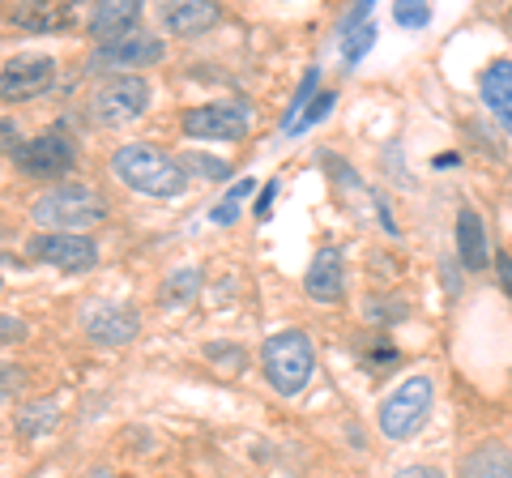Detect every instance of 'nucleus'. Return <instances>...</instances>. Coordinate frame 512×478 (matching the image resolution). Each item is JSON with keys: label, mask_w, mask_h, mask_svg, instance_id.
<instances>
[{"label": "nucleus", "mask_w": 512, "mask_h": 478, "mask_svg": "<svg viewBox=\"0 0 512 478\" xmlns=\"http://www.w3.org/2000/svg\"><path fill=\"white\" fill-rule=\"evenodd\" d=\"M111 171L141 197H180L188 188V171L180 158H171L154 146H124L111 154Z\"/></svg>", "instance_id": "obj_1"}, {"label": "nucleus", "mask_w": 512, "mask_h": 478, "mask_svg": "<svg viewBox=\"0 0 512 478\" xmlns=\"http://www.w3.org/2000/svg\"><path fill=\"white\" fill-rule=\"evenodd\" d=\"M30 218H35L43 231L82 235V231L94 227V222L107 218V201L86 184H60V188H52V193H43L35 201Z\"/></svg>", "instance_id": "obj_2"}, {"label": "nucleus", "mask_w": 512, "mask_h": 478, "mask_svg": "<svg viewBox=\"0 0 512 478\" xmlns=\"http://www.w3.org/2000/svg\"><path fill=\"white\" fill-rule=\"evenodd\" d=\"M261 363H265L269 385H274L282 397H295V393H303V385L312 380V368H316L312 338L303 329H282L265 342Z\"/></svg>", "instance_id": "obj_3"}, {"label": "nucleus", "mask_w": 512, "mask_h": 478, "mask_svg": "<svg viewBox=\"0 0 512 478\" xmlns=\"http://www.w3.org/2000/svg\"><path fill=\"white\" fill-rule=\"evenodd\" d=\"M431 397H436V385L431 376H406L380 406V432L389 440H410L431 414Z\"/></svg>", "instance_id": "obj_4"}, {"label": "nucleus", "mask_w": 512, "mask_h": 478, "mask_svg": "<svg viewBox=\"0 0 512 478\" xmlns=\"http://www.w3.org/2000/svg\"><path fill=\"white\" fill-rule=\"evenodd\" d=\"M30 257L60 269V274H86L99 261V244L90 235H64V231H39L30 239Z\"/></svg>", "instance_id": "obj_5"}, {"label": "nucleus", "mask_w": 512, "mask_h": 478, "mask_svg": "<svg viewBox=\"0 0 512 478\" xmlns=\"http://www.w3.org/2000/svg\"><path fill=\"white\" fill-rule=\"evenodd\" d=\"M146 107H150L146 77H111V82L94 94V116L103 124H133L146 116Z\"/></svg>", "instance_id": "obj_6"}, {"label": "nucleus", "mask_w": 512, "mask_h": 478, "mask_svg": "<svg viewBox=\"0 0 512 478\" xmlns=\"http://www.w3.org/2000/svg\"><path fill=\"white\" fill-rule=\"evenodd\" d=\"M13 158H18V171L30 175V180H52V175L73 171L77 150H73V141H69V137L43 133V137H35V141H22Z\"/></svg>", "instance_id": "obj_7"}, {"label": "nucleus", "mask_w": 512, "mask_h": 478, "mask_svg": "<svg viewBox=\"0 0 512 478\" xmlns=\"http://www.w3.org/2000/svg\"><path fill=\"white\" fill-rule=\"evenodd\" d=\"M56 86V60L52 56H18L0 73V99L5 103H26L39 99Z\"/></svg>", "instance_id": "obj_8"}, {"label": "nucleus", "mask_w": 512, "mask_h": 478, "mask_svg": "<svg viewBox=\"0 0 512 478\" xmlns=\"http://www.w3.org/2000/svg\"><path fill=\"white\" fill-rule=\"evenodd\" d=\"M184 133L197 141H239L248 133V107L239 103H205L184 116Z\"/></svg>", "instance_id": "obj_9"}, {"label": "nucleus", "mask_w": 512, "mask_h": 478, "mask_svg": "<svg viewBox=\"0 0 512 478\" xmlns=\"http://www.w3.org/2000/svg\"><path fill=\"white\" fill-rule=\"evenodd\" d=\"M167 56V47L150 39V35H128L120 43H107L90 56V69L103 73V69H141V65H158Z\"/></svg>", "instance_id": "obj_10"}, {"label": "nucleus", "mask_w": 512, "mask_h": 478, "mask_svg": "<svg viewBox=\"0 0 512 478\" xmlns=\"http://www.w3.org/2000/svg\"><path fill=\"white\" fill-rule=\"evenodd\" d=\"M303 291H308V299H316V304H338V299L346 295V269H342L338 248L316 252L308 274H303Z\"/></svg>", "instance_id": "obj_11"}, {"label": "nucleus", "mask_w": 512, "mask_h": 478, "mask_svg": "<svg viewBox=\"0 0 512 478\" xmlns=\"http://www.w3.org/2000/svg\"><path fill=\"white\" fill-rule=\"evenodd\" d=\"M137 22H141V5L137 0H120V5H99L94 9L86 18V30L99 39V47H107V43H120V39L133 35Z\"/></svg>", "instance_id": "obj_12"}, {"label": "nucleus", "mask_w": 512, "mask_h": 478, "mask_svg": "<svg viewBox=\"0 0 512 478\" xmlns=\"http://www.w3.org/2000/svg\"><path fill=\"white\" fill-rule=\"evenodd\" d=\"M82 325L99 346H128L137 338V329H141L133 308H90V316Z\"/></svg>", "instance_id": "obj_13"}, {"label": "nucleus", "mask_w": 512, "mask_h": 478, "mask_svg": "<svg viewBox=\"0 0 512 478\" xmlns=\"http://www.w3.org/2000/svg\"><path fill=\"white\" fill-rule=\"evenodd\" d=\"M457 257L466 269H487L491 252H487V231H483V218H478L474 210H461L457 214Z\"/></svg>", "instance_id": "obj_14"}, {"label": "nucleus", "mask_w": 512, "mask_h": 478, "mask_svg": "<svg viewBox=\"0 0 512 478\" xmlns=\"http://www.w3.org/2000/svg\"><path fill=\"white\" fill-rule=\"evenodd\" d=\"M218 18L222 13H218V5H210V0H188V5L167 9V30L180 39H192V35H201V30L218 26Z\"/></svg>", "instance_id": "obj_15"}, {"label": "nucleus", "mask_w": 512, "mask_h": 478, "mask_svg": "<svg viewBox=\"0 0 512 478\" xmlns=\"http://www.w3.org/2000/svg\"><path fill=\"white\" fill-rule=\"evenodd\" d=\"M13 22L30 35H52V30H64L73 22V9L69 5H22L13 9Z\"/></svg>", "instance_id": "obj_16"}, {"label": "nucleus", "mask_w": 512, "mask_h": 478, "mask_svg": "<svg viewBox=\"0 0 512 478\" xmlns=\"http://www.w3.org/2000/svg\"><path fill=\"white\" fill-rule=\"evenodd\" d=\"M461 478H512V453L500 449V444H487V449L466 457Z\"/></svg>", "instance_id": "obj_17"}, {"label": "nucleus", "mask_w": 512, "mask_h": 478, "mask_svg": "<svg viewBox=\"0 0 512 478\" xmlns=\"http://www.w3.org/2000/svg\"><path fill=\"white\" fill-rule=\"evenodd\" d=\"M56 419H60L56 402H52V397H43V402H30L18 414V432L22 436H43V432H52V427H56Z\"/></svg>", "instance_id": "obj_18"}, {"label": "nucleus", "mask_w": 512, "mask_h": 478, "mask_svg": "<svg viewBox=\"0 0 512 478\" xmlns=\"http://www.w3.org/2000/svg\"><path fill=\"white\" fill-rule=\"evenodd\" d=\"M483 99L491 107L512 103V60H495V65L483 73Z\"/></svg>", "instance_id": "obj_19"}, {"label": "nucleus", "mask_w": 512, "mask_h": 478, "mask_svg": "<svg viewBox=\"0 0 512 478\" xmlns=\"http://www.w3.org/2000/svg\"><path fill=\"white\" fill-rule=\"evenodd\" d=\"M197 286H201L197 269H180V274H171L167 286H163V304H167V308H184L188 299L197 295Z\"/></svg>", "instance_id": "obj_20"}, {"label": "nucleus", "mask_w": 512, "mask_h": 478, "mask_svg": "<svg viewBox=\"0 0 512 478\" xmlns=\"http://www.w3.org/2000/svg\"><path fill=\"white\" fill-rule=\"evenodd\" d=\"M252 188H256L252 180H244V184H235V188H231V193H227V197H222V201L214 205V210H210V218L218 222V227H231V222L239 218V201H244V197L252 193Z\"/></svg>", "instance_id": "obj_21"}, {"label": "nucleus", "mask_w": 512, "mask_h": 478, "mask_svg": "<svg viewBox=\"0 0 512 478\" xmlns=\"http://www.w3.org/2000/svg\"><path fill=\"white\" fill-rule=\"evenodd\" d=\"M333 103H338V94H333V90H320L316 94V99H312V107L308 111H303V116L291 124V133H299V129H312V124L316 120H325L329 116V111H333Z\"/></svg>", "instance_id": "obj_22"}, {"label": "nucleus", "mask_w": 512, "mask_h": 478, "mask_svg": "<svg viewBox=\"0 0 512 478\" xmlns=\"http://www.w3.org/2000/svg\"><path fill=\"white\" fill-rule=\"evenodd\" d=\"M393 22L397 26H427L431 22V9L423 5V0H406V5H393Z\"/></svg>", "instance_id": "obj_23"}, {"label": "nucleus", "mask_w": 512, "mask_h": 478, "mask_svg": "<svg viewBox=\"0 0 512 478\" xmlns=\"http://www.w3.org/2000/svg\"><path fill=\"white\" fill-rule=\"evenodd\" d=\"M312 94H316V69H308V73H303V82H299V90H295V99H291V111H286V120H282V129H286V133H291V124L299 120V107L308 103Z\"/></svg>", "instance_id": "obj_24"}, {"label": "nucleus", "mask_w": 512, "mask_h": 478, "mask_svg": "<svg viewBox=\"0 0 512 478\" xmlns=\"http://www.w3.org/2000/svg\"><path fill=\"white\" fill-rule=\"evenodd\" d=\"M372 39H376V30L372 26H363L359 35H350L346 43H342V56H346V65H359V60L372 52Z\"/></svg>", "instance_id": "obj_25"}, {"label": "nucleus", "mask_w": 512, "mask_h": 478, "mask_svg": "<svg viewBox=\"0 0 512 478\" xmlns=\"http://www.w3.org/2000/svg\"><path fill=\"white\" fill-rule=\"evenodd\" d=\"M180 167L184 171H205V180H227V175H231L227 163H218V158H205V154H188Z\"/></svg>", "instance_id": "obj_26"}, {"label": "nucleus", "mask_w": 512, "mask_h": 478, "mask_svg": "<svg viewBox=\"0 0 512 478\" xmlns=\"http://www.w3.org/2000/svg\"><path fill=\"white\" fill-rule=\"evenodd\" d=\"M26 321H22V316H5V312H0V346H13V342H22L26 338Z\"/></svg>", "instance_id": "obj_27"}, {"label": "nucleus", "mask_w": 512, "mask_h": 478, "mask_svg": "<svg viewBox=\"0 0 512 478\" xmlns=\"http://www.w3.org/2000/svg\"><path fill=\"white\" fill-rule=\"evenodd\" d=\"M274 197H278V180H269V184L261 188V197H256V205H252V214L261 218V222H265L269 214H274Z\"/></svg>", "instance_id": "obj_28"}, {"label": "nucleus", "mask_w": 512, "mask_h": 478, "mask_svg": "<svg viewBox=\"0 0 512 478\" xmlns=\"http://www.w3.org/2000/svg\"><path fill=\"white\" fill-rule=\"evenodd\" d=\"M18 141H22V133H18V120H0V154H18Z\"/></svg>", "instance_id": "obj_29"}, {"label": "nucleus", "mask_w": 512, "mask_h": 478, "mask_svg": "<svg viewBox=\"0 0 512 478\" xmlns=\"http://www.w3.org/2000/svg\"><path fill=\"white\" fill-rule=\"evenodd\" d=\"M18 389H22V372L13 368V363H0V397L18 393Z\"/></svg>", "instance_id": "obj_30"}, {"label": "nucleus", "mask_w": 512, "mask_h": 478, "mask_svg": "<svg viewBox=\"0 0 512 478\" xmlns=\"http://www.w3.org/2000/svg\"><path fill=\"white\" fill-rule=\"evenodd\" d=\"M367 13H372V5H359V9L346 13V22H342V35H346V39H350V30H355L359 22H367Z\"/></svg>", "instance_id": "obj_31"}, {"label": "nucleus", "mask_w": 512, "mask_h": 478, "mask_svg": "<svg viewBox=\"0 0 512 478\" xmlns=\"http://www.w3.org/2000/svg\"><path fill=\"white\" fill-rule=\"evenodd\" d=\"M393 478H444V474H440V470H431V466H402Z\"/></svg>", "instance_id": "obj_32"}, {"label": "nucleus", "mask_w": 512, "mask_h": 478, "mask_svg": "<svg viewBox=\"0 0 512 478\" xmlns=\"http://www.w3.org/2000/svg\"><path fill=\"white\" fill-rule=\"evenodd\" d=\"M495 269H500V282H504V291L512 295V257H508V252H500V257H495Z\"/></svg>", "instance_id": "obj_33"}, {"label": "nucleus", "mask_w": 512, "mask_h": 478, "mask_svg": "<svg viewBox=\"0 0 512 478\" xmlns=\"http://www.w3.org/2000/svg\"><path fill=\"white\" fill-rule=\"evenodd\" d=\"M491 111H495V116L504 120V129L512 133V103H500V107H491Z\"/></svg>", "instance_id": "obj_34"}, {"label": "nucleus", "mask_w": 512, "mask_h": 478, "mask_svg": "<svg viewBox=\"0 0 512 478\" xmlns=\"http://www.w3.org/2000/svg\"><path fill=\"white\" fill-rule=\"evenodd\" d=\"M82 478H116V474H111L107 466H99V470H90V474H82Z\"/></svg>", "instance_id": "obj_35"}]
</instances>
